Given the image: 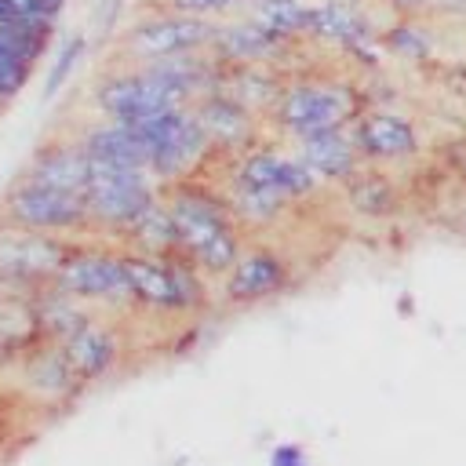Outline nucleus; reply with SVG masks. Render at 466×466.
Returning a JSON list of instances; mask_svg holds the SVG:
<instances>
[{
    "instance_id": "a211bd4d",
    "label": "nucleus",
    "mask_w": 466,
    "mask_h": 466,
    "mask_svg": "<svg viewBox=\"0 0 466 466\" xmlns=\"http://www.w3.org/2000/svg\"><path fill=\"white\" fill-rule=\"evenodd\" d=\"M84 153L91 157V164H106V167H146L149 171V149L138 135V127L98 116L91 124H84L73 135Z\"/></svg>"
},
{
    "instance_id": "ddd939ff",
    "label": "nucleus",
    "mask_w": 466,
    "mask_h": 466,
    "mask_svg": "<svg viewBox=\"0 0 466 466\" xmlns=\"http://www.w3.org/2000/svg\"><path fill=\"white\" fill-rule=\"evenodd\" d=\"M295 280V266L280 248L269 244H244L237 262L222 273V302L226 306H258L284 295Z\"/></svg>"
},
{
    "instance_id": "6ab92c4d",
    "label": "nucleus",
    "mask_w": 466,
    "mask_h": 466,
    "mask_svg": "<svg viewBox=\"0 0 466 466\" xmlns=\"http://www.w3.org/2000/svg\"><path fill=\"white\" fill-rule=\"evenodd\" d=\"M342 200H346L350 215H357L364 222H390L404 211L408 189L393 178V171L364 164L350 182H342Z\"/></svg>"
},
{
    "instance_id": "b1692460",
    "label": "nucleus",
    "mask_w": 466,
    "mask_h": 466,
    "mask_svg": "<svg viewBox=\"0 0 466 466\" xmlns=\"http://www.w3.org/2000/svg\"><path fill=\"white\" fill-rule=\"evenodd\" d=\"M284 80L288 76L277 66H226L218 91L237 98L255 116H269V109L277 106V98L284 91Z\"/></svg>"
},
{
    "instance_id": "f8f14e48",
    "label": "nucleus",
    "mask_w": 466,
    "mask_h": 466,
    "mask_svg": "<svg viewBox=\"0 0 466 466\" xmlns=\"http://www.w3.org/2000/svg\"><path fill=\"white\" fill-rule=\"evenodd\" d=\"M218 22L208 18H193V15H178L171 7L138 18L127 36H124V51L135 58V66L142 62H157V58H171V55H193V51H208L211 36H215Z\"/></svg>"
},
{
    "instance_id": "9d476101",
    "label": "nucleus",
    "mask_w": 466,
    "mask_h": 466,
    "mask_svg": "<svg viewBox=\"0 0 466 466\" xmlns=\"http://www.w3.org/2000/svg\"><path fill=\"white\" fill-rule=\"evenodd\" d=\"M73 244L76 240L29 233V229H15L0 222V291L33 299L40 288L55 280Z\"/></svg>"
},
{
    "instance_id": "cd10ccee",
    "label": "nucleus",
    "mask_w": 466,
    "mask_h": 466,
    "mask_svg": "<svg viewBox=\"0 0 466 466\" xmlns=\"http://www.w3.org/2000/svg\"><path fill=\"white\" fill-rule=\"evenodd\" d=\"M80 58H84V36L76 33V36H69V40L58 47V55H55V62H51V69H47V76H44V98H55V95L66 87V80L73 76V69H76Z\"/></svg>"
},
{
    "instance_id": "a878e982",
    "label": "nucleus",
    "mask_w": 466,
    "mask_h": 466,
    "mask_svg": "<svg viewBox=\"0 0 466 466\" xmlns=\"http://www.w3.org/2000/svg\"><path fill=\"white\" fill-rule=\"evenodd\" d=\"M124 244L131 251H149V255H178V240H175V222L167 211V200L160 197L124 237Z\"/></svg>"
},
{
    "instance_id": "bb28decb",
    "label": "nucleus",
    "mask_w": 466,
    "mask_h": 466,
    "mask_svg": "<svg viewBox=\"0 0 466 466\" xmlns=\"http://www.w3.org/2000/svg\"><path fill=\"white\" fill-rule=\"evenodd\" d=\"M382 47H390L404 62H430L437 51V36L419 15H397L382 36Z\"/></svg>"
},
{
    "instance_id": "39448f33",
    "label": "nucleus",
    "mask_w": 466,
    "mask_h": 466,
    "mask_svg": "<svg viewBox=\"0 0 466 466\" xmlns=\"http://www.w3.org/2000/svg\"><path fill=\"white\" fill-rule=\"evenodd\" d=\"M164 197V186L146 167H106L95 164L84 204L91 215V229H106L113 237H127L131 226Z\"/></svg>"
},
{
    "instance_id": "0eeeda50",
    "label": "nucleus",
    "mask_w": 466,
    "mask_h": 466,
    "mask_svg": "<svg viewBox=\"0 0 466 466\" xmlns=\"http://www.w3.org/2000/svg\"><path fill=\"white\" fill-rule=\"evenodd\" d=\"M91 98H95V106H98L102 116L120 120V124H131V127H138L142 120L157 116V113L193 106L178 87H171L149 66H120V69H109L95 84Z\"/></svg>"
},
{
    "instance_id": "f257e3e1",
    "label": "nucleus",
    "mask_w": 466,
    "mask_h": 466,
    "mask_svg": "<svg viewBox=\"0 0 466 466\" xmlns=\"http://www.w3.org/2000/svg\"><path fill=\"white\" fill-rule=\"evenodd\" d=\"M164 200L175 222L178 255L193 262L204 277H222L244 251V226L233 215L226 193H215L204 182L164 186Z\"/></svg>"
},
{
    "instance_id": "c756f323",
    "label": "nucleus",
    "mask_w": 466,
    "mask_h": 466,
    "mask_svg": "<svg viewBox=\"0 0 466 466\" xmlns=\"http://www.w3.org/2000/svg\"><path fill=\"white\" fill-rule=\"evenodd\" d=\"M171 11L178 15H193V18H208V22H222L229 15H237L244 7V0H167Z\"/></svg>"
},
{
    "instance_id": "473e14b6",
    "label": "nucleus",
    "mask_w": 466,
    "mask_h": 466,
    "mask_svg": "<svg viewBox=\"0 0 466 466\" xmlns=\"http://www.w3.org/2000/svg\"><path fill=\"white\" fill-rule=\"evenodd\" d=\"M62 11H66V0H40V18H44V22L55 25Z\"/></svg>"
},
{
    "instance_id": "f03ea898",
    "label": "nucleus",
    "mask_w": 466,
    "mask_h": 466,
    "mask_svg": "<svg viewBox=\"0 0 466 466\" xmlns=\"http://www.w3.org/2000/svg\"><path fill=\"white\" fill-rule=\"evenodd\" d=\"M364 109H368L364 87H353L346 80H328V76H288L269 116L277 131L299 142L309 135L342 131Z\"/></svg>"
},
{
    "instance_id": "7ed1b4c3",
    "label": "nucleus",
    "mask_w": 466,
    "mask_h": 466,
    "mask_svg": "<svg viewBox=\"0 0 466 466\" xmlns=\"http://www.w3.org/2000/svg\"><path fill=\"white\" fill-rule=\"evenodd\" d=\"M127 277L135 309L157 313V317H200L211 306L208 280L193 262L182 255H149L124 248Z\"/></svg>"
},
{
    "instance_id": "412c9836",
    "label": "nucleus",
    "mask_w": 466,
    "mask_h": 466,
    "mask_svg": "<svg viewBox=\"0 0 466 466\" xmlns=\"http://www.w3.org/2000/svg\"><path fill=\"white\" fill-rule=\"evenodd\" d=\"M291 149L306 160V167H309L320 182H335V186L350 182V178L364 167V160H360V153H357V146H353L350 127L299 138V142H291Z\"/></svg>"
},
{
    "instance_id": "393cba45",
    "label": "nucleus",
    "mask_w": 466,
    "mask_h": 466,
    "mask_svg": "<svg viewBox=\"0 0 466 466\" xmlns=\"http://www.w3.org/2000/svg\"><path fill=\"white\" fill-rule=\"evenodd\" d=\"M248 18L258 22L266 33L280 36L284 44L306 40L309 29V4L306 0H255L248 4Z\"/></svg>"
},
{
    "instance_id": "c85d7f7f",
    "label": "nucleus",
    "mask_w": 466,
    "mask_h": 466,
    "mask_svg": "<svg viewBox=\"0 0 466 466\" xmlns=\"http://www.w3.org/2000/svg\"><path fill=\"white\" fill-rule=\"evenodd\" d=\"M29 76H33V66L18 62L15 55H7V51L0 47V109H4L11 98L22 95V87L29 84Z\"/></svg>"
},
{
    "instance_id": "f704fd0d",
    "label": "nucleus",
    "mask_w": 466,
    "mask_h": 466,
    "mask_svg": "<svg viewBox=\"0 0 466 466\" xmlns=\"http://www.w3.org/2000/svg\"><path fill=\"white\" fill-rule=\"evenodd\" d=\"M459 11H462V15H466V0H459Z\"/></svg>"
},
{
    "instance_id": "9b49d317",
    "label": "nucleus",
    "mask_w": 466,
    "mask_h": 466,
    "mask_svg": "<svg viewBox=\"0 0 466 466\" xmlns=\"http://www.w3.org/2000/svg\"><path fill=\"white\" fill-rule=\"evenodd\" d=\"M353 146L368 167H404L415 164L426 149L422 127L415 124L411 113L397 106H368L353 124H350Z\"/></svg>"
},
{
    "instance_id": "72a5a7b5",
    "label": "nucleus",
    "mask_w": 466,
    "mask_h": 466,
    "mask_svg": "<svg viewBox=\"0 0 466 466\" xmlns=\"http://www.w3.org/2000/svg\"><path fill=\"white\" fill-rule=\"evenodd\" d=\"M459 146V171H462V178H466V142H455Z\"/></svg>"
},
{
    "instance_id": "20e7f679",
    "label": "nucleus",
    "mask_w": 466,
    "mask_h": 466,
    "mask_svg": "<svg viewBox=\"0 0 466 466\" xmlns=\"http://www.w3.org/2000/svg\"><path fill=\"white\" fill-rule=\"evenodd\" d=\"M55 288H62L66 295L87 302L98 313H124L135 309V295H131V277H127V262H124V248L113 244H87L76 240L62 262V269L51 280Z\"/></svg>"
},
{
    "instance_id": "7c9ffc66",
    "label": "nucleus",
    "mask_w": 466,
    "mask_h": 466,
    "mask_svg": "<svg viewBox=\"0 0 466 466\" xmlns=\"http://www.w3.org/2000/svg\"><path fill=\"white\" fill-rule=\"evenodd\" d=\"M266 466H309V455L299 448V444H273L269 448V459H266Z\"/></svg>"
},
{
    "instance_id": "4468645a",
    "label": "nucleus",
    "mask_w": 466,
    "mask_h": 466,
    "mask_svg": "<svg viewBox=\"0 0 466 466\" xmlns=\"http://www.w3.org/2000/svg\"><path fill=\"white\" fill-rule=\"evenodd\" d=\"M15 368H18V379H22V393L36 408L62 411L87 390V382L73 371V364H69V357L62 353L58 342H36Z\"/></svg>"
},
{
    "instance_id": "423d86ee",
    "label": "nucleus",
    "mask_w": 466,
    "mask_h": 466,
    "mask_svg": "<svg viewBox=\"0 0 466 466\" xmlns=\"http://www.w3.org/2000/svg\"><path fill=\"white\" fill-rule=\"evenodd\" d=\"M0 222L15 229H29V233L66 237V240H80L84 233H91V215L80 193L51 189L25 175L15 178V186L4 193Z\"/></svg>"
},
{
    "instance_id": "2f4dec72",
    "label": "nucleus",
    "mask_w": 466,
    "mask_h": 466,
    "mask_svg": "<svg viewBox=\"0 0 466 466\" xmlns=\"http://www.w3.org/2000/svg\"><path fill=\"white\" fill-rule=\"evenodd\" d=\"M397 15H419V11H426L430 7V0H386Z\"/></svg>"
},
{
    "instance_id": "c9c22d12",
    "label": "nucleus",
    "mask_w": 466,
    "mask_h": 466,
    "mask_svg": "<svg viewBox=\"0 0 466 466\" xmlns=\"http://www.w3.org/2000/svg\"><path fill=\"white\" fill-rule=\"evenodd\" d=\"M248 4H255V0H244V7H248Z\"/></svg>"
},
{
    "instance_id": "6e6552de",
    "label": "nucleus",
    "mask_w": 466,
    "mask_h": 466,
    "mask_svg": "<svg viewBox=\"0 0 466 466\" xmlns=\"http://www.w3.org/2000/svg\"><path fill=\"white\" fill-rule=\"evenodd\" d=\"M138 135L149 149V175L160 182V186H175V182H186L200 157L211 153L208 146V135L193 113V106L186 109H167V113H157L149 120L138 124Z\"/></svg>"
},
{
    "instance_id": "f3484780",
    "label": "nucleus",
    "mask_w": 466,
    "mask_h": 466,
    "mask_svg": "<svg viewBox=\"0 0 466 466\" xmlns=\"http://www.w3.org/2000/svg\"><path fill=\"white\" fill-rule=\"evenodd\" d=\"M295 44H284L280 36L266 33L258 22L251 18H233V22H218L215 36H211V55L222 66H280V58L291 51Z\"/></svg>"
},
{
    "instance_id": "4be33fe9",
    "label": "nucleus",
    "mask_w": 466,
    "mask_h": 466,
    "mask_svg": "<svg viewBox=\"0 0 466 466\" xmlns=\"http://www.w3.org/2000/svg\"><path fill=\"white\" fill-rule=\"evenodd\" d=\"M309 40H320L328 47H339V51H353L357 44H368L375 40L368 18L346 4V0H320V4H309V29H306Z\"/></svg>"
},
{
    "instance_id": "5701e85b",
    "label": "nucleus",
    "mask_w": 466,
    "mask_h": 466,
    "mask_svg": "<svg viewBox=\"0 0 466 466\" xmlns=\"http://www.w3.org/2000/svg\"><path fill=\"white\" fill-rule=\"evenodd\" d=\"M33 317H36V331H40L44 342H66L91 317H98V309H91L87 302H80V299L66 295L62 288L47 284L33 295Z\"/></svg>"
},
{
    "instance_id": "2eb2a0df",
    "label": "nucleus",
    "mask_w": 466,
    "mask_h": 466,
    "mask_svg": "<svg viewBox=\"0 0 466 466\" xmlns=\"http://www.w3.org/2000/svg\"><path fill=\"white\" fill-rule=\"evenodd\" d=\"M58 346H62V353L69 357L73 371H76L87 386L109 379V375L120 368L124 353H127V342H124L120 324L106 320L102 313L91 317L80 331H73V335H69L66 342H58Z\"/></svg>"
},
{
    "instance_id": "1a4fd4ad",
    "label": "nucleus",
    "mask_w": 466,
    "mask_h": 466,
    "mask_svg": "<svg viewBox=\"0 0 466 466\" xmlns=\"http://www.w3.org/2000/svg\"><path fill=\"white\" fill-rule=\"evenodd\" d=\"M233 186H244L251 193H262L269 200H280L288 208L309 200L324 182L306 167V160L295 149H277V146H262L255 142L251 149L233 157V171H229Z\"/></svg>"
},
{
    "instance_id": "dca6fc26",
    "label": "nucleus",
    "mask_w": 466,
    "mask_h": 466,
    "mask_svg": "<svg viewBox=\"0 0 466 466\" xmlns=\"http://www.w3.org/2000/svg\"><path fill=\"white\" fill-rule=\"evenodd\" d=\"M193 113L208 135V146L218 149V153H244L255 146V131H258V116L251 109H244L237 98H229L226 91H211V95H200L193 102Z\"/></svg>"
},
{
    "instance_id": "aec40b11",
    "label": "nucleus",
    "mask_w": 466,
    "mask_h": 466,
    "mask_svg": "<svg viewBox=\"0 0 466 466\" xmlns=\"http://www.w3.org/2000/svg\"><path fill=\"white\" fill-rule=\"evenodd\" d=\"M91 167H95L91 157L69 135V138H55V142L40 146L29 157V167L22 175L33 178V182H40V186H51V189H66V193H80L84 197L87 178H91Z\"/></svg>"
}]
</instances>
